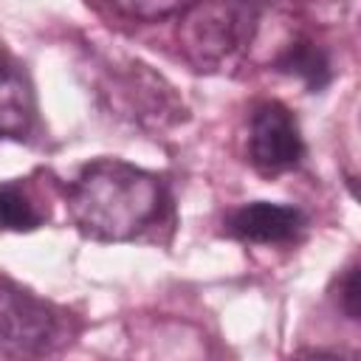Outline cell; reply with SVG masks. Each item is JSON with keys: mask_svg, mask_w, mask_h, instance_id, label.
<instances>
[{"mask_svg": "<svg viewBox=\"0 0 361 361\" xmlns=\"http://www.w3.org/2000/svg\"><path fill=\"white\" fill-rule=\"evenodd\" d=\"M279 65H282V71H290V73L305 76L313 87L322 85L319 73L327 76V59H324L313 45H296V48H290L288 56H285Z\"/></svg>", "mask_w": 361, "mask_h": 361, "instance_id": "obj_9", "label": "cell"}, {"mask_svg": "<svg viewBox=\"0 0 361 361\" xmlns=\"http://www.w3.org/2000/svg\"><path fill=\"white\" fill-rule=\"evenodd\" d=\"M65 206L73 226L99 243H127L147 231L164 206L161 180L127 161L99 158L65 189Z\"/></svg>", "mask_w": 361, "mask_h": 361, "instance_id": "obj_1", "label": "cell"}, {"mask_svg": "<svg viewBox=\"0 0 361 361\" xmlns=\"http://www.w3.org/2000/svg\"><path fill=\"white\" fill-rule=\"evenodd\" d=\"M110 3L133 20H164L183 14L195 0H110Z\"/></svg>", "mask_w": 361, "mask_h": 361, "instance_id": "obj_8", "label": "cell"}, {"mask_svg": "<svg viewBox=\"0 0 361 361\" xmlns=\"http://www.w3.org/2000/svg\"><path fill=\"white\" fill-rule=\"evenodd\" d=\"M305 155L302 130L296 116L282 102H265L254 110L248 127V158L251 164L265 172L276 175L293 169Z\"/></svg>", "mask_w": 361, "mask_h": 361, "instance_id": "obj_4", "label": "cell"}, {"mask_svg": "<svg viewBox=\"0 0 361 361\" xmlns=\"http://www.w3.org/2000/svg\"><path fill=\"white\" fill-rule=\"evenodd\" d=\"M65 341V313L31 293L28 288L0 276V355L34 358L48 355Z\"/></svg>", "mask_w": 361, "mask_h": 361, "instance_id": "obj_2", "label": "cell"}, {"mask_svg": "<svg viewBox=\"0 0 361 361\" xmlns=\"http://www.w3.org/2000/svg\"><path fill=\"white\" fill-rule=\"evenodd\" d=\"M305 228V214L296 206L254 200L226 217V231L243 243H288Z\"/></svg>", "mask_w": 361, "mask_h": 361, "instance_id": "obj_5", "label": "cell"}, {"mask_svg": "<svg viewBox=\"0 0 361 361\" xmlns=\"http://www.w3.org/2000/svg\"><path fill=\"white\" fill-rule=\"evenodd\" d=\"M338 305H341V310H344L350 319H358V268H355V265H350L347 274H344Z\"/></svg>", "mask_w": 361, "mask_h": 361, "instance_id": "obj_10", "label": "cell"}, {"mask_svg": "<svg viewBox=\"0 0 361 361\" xmlns=\"http://www.w3.org/2000/svg\"><path fill=\"white\" fill-rule=\"evenodd\" d=\"M42 220L45 209L37 206L23 183H0V231H34L37 226H42Z\"/></svg>", "mask_w": 361, "mask_h": 361, "instance_id": "obj_7", "label": "cell"}, {"mask_svg": "<svg viewBox=\"0 0 361 361\" xmlns=\"http://www.w3.org/2000/svg\"><path fill=\"white\" fill-rule=\"evenodd\" d=\"M262 0H195L183 11L180 42L197 62H217L251 37Z\"/></svg>", "mask_w": 361, "mask_h": 361, "instance_id": "obj_3", "label": "cell"}, {"mask_svg": "<svg viewBox=\"0 0 361 361\" xmlns=\"http://www.w3.org/2000/svg\"><path fill=\"white\" fill-rule=\"evenodd\" d=\"M37 116L34 90L23 65L0 42V133L8 138H25Z\"/></svg>", "mask_w": 361, "mask_h": 361, "instance_id": "obj_6", "label": "cell"}]
</instances>
